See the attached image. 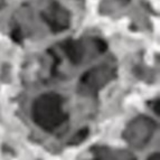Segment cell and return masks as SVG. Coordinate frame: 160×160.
Returning <instances> with one entry per match:
<instances>
[{"label":"cell","mask_w":160,"mask_h":160,"mask_svg":"<svg viewBox=\"0 0 160 160\" xmlns=\"http://www.w3.org/2000/svg\"><path fill=\"white\" fill-rule=\"evenodd\" d=\"M34 117L38 124L46 129L58 126L64 120L61 100L56 94H46L37 100L34 108Z\"/></svg>","instance_id":"6da1fadb"}]
</instances>
